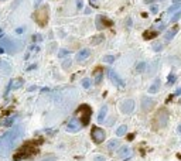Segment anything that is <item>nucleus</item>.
Segmentation results:
<instances>
[{
    "mask_svg": "<svg viewBox=\"0 0 181 161\" xmlns=\"http://www.w3.org/2000/svg\"><path fill=\"white\" fill-rule=\"evenodd\" d=\"M24 136V126L23 124H17L9 132H6L2 137H0V157L9 156L11 150H13L17 143L23 138Z\"/></svg>",
    "mask_w": 181,
    "mask_h": 161,
    "instance_id": "obj_1",
    "label": "nucleus"
},
{
    "mask_svg": "<svg viewBox=\"0 0 181 161\" xmlns=\"http://www.w3.org/2000/svg\"><path fill=\"white\" fill-rule=\"evenodd\" d=\"M78 117H79V122L82 123V126H86L91 120V116H92V109L89 107L88 105H81L78 107Z\"/></svg>",
    "mask_w": 181,
    "mask_h": 161,
    "instance_id": "obj_2",
    "label": "nucleus"
},
{
    "mask_svg": "<svg viewBox=\"0 0 181 161\" xmlns=\"http://www.w3.org/2000/svg\"><path fill=\"white\" fill-rule=\"evenodd\" d=\"M0 47H3L5 51H7L10 54H14V52L19 51L20 41H14V40H10V38H5L3 41H0Z\"/></svg>",
    "mask_w": 181,
    "mask_h": 161,
    "instance_id": "obj_3",
    "label": "nucleus"
},
{
    "mask_svg": "<svg viewBox=\"0 0 181 161\" xmlns=\"http://www.w3.org/2000/svg\"><path fill=\"white\" fill-rule=\"evenodd\" d=\"M34 19H36V21L38 23V26L44 27L47 24V21H48V7H47V6H42L40 10H37V11L34 13Z\"/></svg>",
    "mask_w": 181,
    "mask_h": 161,
    "instance_id": "obj_4",
    "label": "nucleus"
},
{
    "mask_svg": "<svg viewBox=\"0 0 181 161\" xmlns=\"http://www.w3.org/2000/svg\"><path fill=\"white\" fill-rule=\"evenodd\" d=\"M91 136H92V140L96 144H101V143L105 141V138H106V133H105V130L101 129V127H96V126H93L92 130H91Z\"/></svg>",
    "mask_w": 181,
    "mask_h": 161,
    "instance_id": "obj_5",
    "label": "nucleus"
},
{
    "mask_svg": "<svg viewBox=\"0 0 181 161\" xmlns=\"http://www.w3.org/2000/svg\"><path fill=\"white\" fill-rule=\"evenodd\" d=\"M154 122H156V127H164V126L167 124V122H168V112H167V109H164V107L160 109L158 113L156 115Z\"/></svg>",
    "mask_w": 181,
    "mask_h": 161,
    "instance_id": "obj_6",
    "label": "nucleus"
},
{
    "mask_svg": "<svg viewBox=\"0 0 181 161\" xmlns=\"http://www.w3.org/2000/svg\"><path fill=\"white\" fill-rule=\"evenodd\" d=\"M135 110V101L133 99H126L120 103V112L125 115H130L132 112Z\"/></svg>",
    "mask_w": 181,
    "mask_h": 161,
    "instance_id": "obj_7",
    "label": "nucleus"
},
{
    "mask_svg": "<svg viewBox=\"0 0 181 161\" xmlns=\"http://www.w3.org/2000/svg\"><path fill=\"white\" fill-rule=\"evenodd\" d=\"M108 76H109V79H111V81H112L113 83H115L116 86H119V88H125V81H123V79H122L120 76H119V75H117L116 72H115V71H113L112 68L108 69Z\"/></svg>",
    "mask_w": 181,
    "mask_h": 161,
    "instance_id": "obj_8",
    "label": "nucleus"
},
{
    "mask_svg": "<svg viewBox=\"0 0 181 161\" xmlns=\"http://www.w3.org/2000/svg\"><path fill=\"white\" fill-rule=\"evenodd\" d=\"M33 144H34V141H30V143H27L26 146H24V148L21 150V151L17 154V156L14 157V160H21V158H27L30 154H31L34 150H33Z\"/></svg>",
    "mask_w": 181,
    "mask_h": 161,
    "instance_id": "obj_9",
    "label": "nucleus"
},
{
    "mask_svg": "<svg viewBox=\"0 0 181 161\" xmlns=\"http://www.w3.org/2000/svg\"><path fill=\"white\" fill-rule=\"evenodd\" d=\"M154 105H156V102L153 101V99H150V98H142V110L144 112V113H147V112L153 110Z\"/></svg>",
    "mask_w": 181,
    "mask_h": 161,
    "instance_id": "obj_10",
    "label": "nucleus"
},
{
    "mask_svg": "<svg viewBox=\"0 0 181 161\" xmlns=\"http://www.w3.org/2000/svg\"><path fill=\"white\" fill-rule=\"evenodd\" d=\"M112 21L109 19H106L105 16H98L96 17V28L98 30H103L105 27H111L112 26Z\"/></svg>",
    "mask_w": 181,
    "mask_h": 161,
    "instance_id": "obj_11",
    "label": "nucleus"
},
{
    "mask_svg": "<svg viewBox=\"0 0 181 161\" xmlns=\"http://www.w3.org/2000/svg\"><path fill=\"white\" fill-rule=\"evenodd\" d=\"M89 57H91V50H89V48H82V50H79L78 52H76L75 61H76V62H84L85 60H88Z\"/></svg>",
    "mask_w": 181,
    "mask_h": 161,
    "instance_id": "obj_12",
    "label": "nucleus"
},
{
    "mask_svg": "<svg viewBox=\"0 0 181 161\" xmlns=\"http://www.w3.org/2000/svg\"><path fill=\"white\" fill-rule=\"evenodd\" d=\"M81 129H82V123H79V120H76V119H72L67 124V130L71 132V133H75V132H78V130H81Z\"/></svg>",
    "mask_w": 181,
    "mask_h": 161,
    "instance_id": "obj_13",
    "label": "nucleus"
},
{
    "mask_svg": "<svg viewBox=\"0 0 181 161\" xmlns=\"http://www.w3.org/2000/svg\"><path fill=\"white\" fill-rule=\"evenodd\" d=\"M160 86H161V81H160V78H154L153 83H151L150 88H149V93H157L158 91H160Z\"/></svg>",
    "mask_w": 181,
    "mask_h": 161,
    "instance_id": "obj_14",
    "label": "nucleus"
},
{
    "mask_svg": "<svg viewBox=\"0 0 181 161\" xmlns=\"http://www.w3.org/2000/svg\"><path fill=\"white\" fill-rule=\"evenodd\" d=\"M177 33H178V26H174V27L173 28H170V30H168L167 33H166V34H164V40H166V41H171L173 38L176 37V34Z\"/></svg>",
    "mask_w": 181,
    "mask_h": 161,
    "instance_id": "obj_15",
    "label": "nucleus"
},
{
    "mask_svg": "<svg viewBox=\"0 0 181 161\" xmlns=\"http://www.w3.org/2000/svg\"><path fill=\"white\" fill-rule=\"evenodd\" d=\"M23 85H24V79L14 78V79H11V82H10V88H9V89H11V91H16V89L21 88Z\"/></svg>",
    "mask_w": 181,
    "mask_h": 161,
    "instance_id": "obj_16",
    "label": "nucleus"
},
{
    "mask_svg": "<svg viewBox=\"0 0 181 161\" xmlns=\"http://www.w3.org/2000/svg\"><path fill=\"white\" fill-rule=\"evenodd\" d=\"M106 113H108V106L103 105L102 107H101V110H99V115H98V122H99V123H102L103 120H105Z\"/></svg>",
    "mask_w": 181,
    "mask_h": 161,
    "instance_id": "obj_17",
    "label": "nucleus"
},
{
    "mask_svg": "<svg viewBox=\"0 0 181 161\" xmlns=\"http://www.w3.org/2000/svg\"><path fill=\"white\" fill-rule=\"evenodd\" d=\"M132 151H130V148L127 146H122L119 150H117V156L119 157H126V156H130Z\"/></svg>",
    "mask_w": 181,
    "mask_h": 161,
    "instance_id": "obj_18",
    "label": "nucleus"
},
{
    "mask_svg": "<svg viewBox=\"0 0 181 161\" xmlns=\"http://www.w3.org/2000/svg\"><path fill=\"white\" fill-rule=\"evenodd\" d=\"M93 76H95V83H101V81H102V76H103L102 68L95 69V72H93Z\"/></svg>",
    "mask_w": 181,
    "mask_h": 161,
    "instance_id": "obj_19",
    "label": "nucleus"
},
{
    "mask_svg": "<svg viewBox=\"0 0 181 161\" xmlns=\"http://www.w3.org/2000/svg\"><path fill=\"white\" fill-rule=\"evenodd\" d=\"M126 132H127V126L126 124H122L116 129V136L117 137H122V136H125Z\"/></svg>",
    "mask_w": 181,
    "mask_h": 161,
    "instance_id": "obj_20",
    "label": "nucleus"
},
{
    "mask_svg": "<svg viewBox=\"0 0 181 161\" xmlns=\"http://www.w3.org/2000/svg\"><path fill=\"white\" fill-rule=\"evenodd\" d=\"M146 68H147V64L144 61H142V62H139V64L136 65V72H144Z\"/></svg>",
    "mask_w": 181,
    "mask_h": 161,
    "instance_id": "obj_21",
    "label": "nucleus"
},
{
    "mask_svg": "<svg viewBox=\"0 0 181 161\" xmlns=\"http://www.w3.org/2000/svg\"><path fill=\"white\" fill-rule=\"evenodd\" d=\"M180 7H181V3H173V6H171V7H168L167 13H168V14L176 13L177 10H180Z\"/></svg>",
    "mask_w": 181,
    "mask_h": 161,
    "instance_id": "obj_22",
    "label": "nucleus"
},
{
    "mask_svg": "<svg viewBox=\"0 0 181 161\" xmlns=\"http://www.w3.org/2000/svg\"><path fill=\"white\" fill-rule=\"evenodd\" d=\"M70 54H71L70 50H67V48H61V50L58 51V54H57V57H58V58H64V57L70 55Z\"/></svg>",
    "mask_w": 181,
    "mask_h": 161,
    "instance_id": "obj_23",
    "label": "nucleus"
},
{
    "mask_svg": "<svg viewBox=\"0 0 181 161\" xmlns=\"http://www.w3.org/2000/svg\"><path fill=\"white\" fill-rule=\"evenodd\" d=\"M157 34H158V31H146L143 34V37L146 38V40H150V38H154Z\"/></svg>",
    "mask_w": 181,
    "mask_h": 161,
    "instance_id": "obj_24",
    "label": "nucleus"
},
{
    "mask_svg": "<svg viewBox=\"0 0 181 161\" xmlns=\"http://www.w3.org/2000/svg\"><path fill=\"white\" fill-rule=\"evenodd\" d=\"M102 61L103 62H106V64H113V62H115V57L113 55H105L102 58Z\"/></svg>",
    "mask_w": 181,
    "mask_h": 161,
    "instance_id": "obj_25",
    "label": "nucleus"
},
{
    "mask_svg": "<svg viewBox=\"0 0 181 161\" xmlns=\"http://www.w3.org/2000/svg\"><path fill=\"white\" fill-rule=\"evenodd\" d=\"M180 19H181V9L177 10L176 14H174V16L171 17V23H177V21H178Z\"/></svg>",
    "mask_w": 181,
    "mask_h": 161,
    "instance_id": "obj_26",
    "label": "nucleus"
},
{
    "mask_svg": "<svg viewBox=\"0 0 181 161\" xmlns=\"http://www.w3.org/2000/svg\"><path fill=\"white\" fill-rule=\"evenodd\" d=\"M119 146V141L117 140H111V141L108 143V148L109 150H113V148H116Z\"/></svg>",
    "mask_w": 181,
    "mask_h": 161,
    "instance_id": "obj_27",
    "label": "nucleus"
},
{
    "mask_svg": "<svg viewBox=\"0 0 181 161\" xmlns=\"http://www.w3.org/2000/svg\"><path fill=\"white\" fill-rule=\"evenodd\" d=\"M91 85H92V81H91L89 78L82 79V86H84L85 89H89V88H91Z\"/></svg>",
    "mask_w": 181,
    "mask_h": 161,
    "instance_id": "obj_28",
    "label": "nucleus"
},
{
    "mask_svg": "<svg viewBox=\"0 0 181 161\" xmlns=\"http://www.w3.org/2000/svg\"><path fill=\"white\" fill-rule=\"evenodd\" d=\"M163 44L161 42H156V44H153V51H156V52H160V51L163 50Z\"/></svg>",
    "mask_w": 181,
    "mask_h": 161,
    "instance_id": "obj_29",
    "label": "nucleus"
},
{
    "mask_svg": "<svg viewBox=\"0 0 181 161\" xmlns=\"http://www.w3.org/2000/svg\"><path fill=\"white\" fill-rule=\"evenodd\" d=\"M176 79H177V76H176V75H174V74H173V72H171V74L168 75V81H167V85H173V83L176 82Z\"/></svg>",
    "mask_w": 181,
    "mask_h": 161,
    "instance_id": "obj_30",
    "label": "nucleus"
},
{
    "mask_svg": "<svg viewBox=\"0 0 181 161\" xmlns=\"http://www.w3.org/2000/svg\"><path fill=\"white\" fill-rule=\"evenodd\" d=\"M150 13L151 14H157L158 13V6L157 5H150Z\"/></svg>",
    "mask_w": 181,
    "mask_h": 161,
    "instance_id": "obj_31",
    "label": "nucleus"
},
{
    "mask_svg": "<svg viewBox=\"0 0 181 161\" xmlns=\"http://www.w3.org/2000/svg\"><path fill=\"white\" fill-rule=\"evenodd\" d=\"M40 161H57V157L52 156V154H50V156H45L42 160H40Z\"/></svg>",
    "mask_w": 181,
    "mask_h": 161,
    "instance_id": "obj_32",
    "label": "nucleus"
},
{
    "mask_svg": "<svg viewBox=\"0 0 181 161\" xmlns=\"http://www.w3.org/2000/svg\"><path fill=\"white\" fill-rule=\"evenodd\" d=\"M70 67H71V60H67V61L62 62V68H64V69H68Z\"/></svg>",
    "mask_w": 181,
    "mask_h": 161,
    "instance_id": "obj_33",
    "label": "nucleus"
},
{
    "mask_svg": "<svg viewBox=\"0 0 181 161\" xmlns=\"http://www.w3.org/2000/svg\"><path fill=\"white\" fill-rule=\"evenodd\" d=\"M84 7V0H76V9L81 10Z\"/></svg>",
    "mask_w": 181,
    "mask_h": 161,
    "instance_id": "obj_34",
    "label": "nucleus"
},
{
    "mask_svg": "<svg viewBox=\"0 0 181 161\" xmlns=\"http://www.w3.org/2000/svg\"><path fill=\"white\" fill-rule=\"evenodd\" d=\"M98 41H103V36H99V37H98V38H93V40H92V42H93V44H99V42H98Z\"/></svg>",
    "mask_w": 181,
    "mask_h": 161,
    "instance_id": "obj_35",
    "label": "nucleus"
},
{
    "mask_svg": "<svg viewBox=\"0 0 181 161\" xmlns=\"http://www.w3.org/2000/svg\"><path fill=\"white\" fill-rule=\"evenodd\" d=\"M93 161H105V157H102V156H95V157H93Z\"/></svg>",
    "mask_w": 181,
    "mask_h": 161,
    "instance_id": "obj_36",
    "label": "nucleus"
},
{
    "mask_svg": "<svg viewBox=\"0 0 181 161\" xmlns=\"http://www.w3.org/2000/svg\"><path fill=\"white\" fill-rule=\"evenodd\" d=\"M24 30H26V27H19V28H16V33L17 34H23Z\"/></svg>",
    "mask_w": 181,
    "mask_h": 161,
    "instance_id": "obj_37",
    "label": "nucleus"
},
{
    "mask_svg": "<svg viewBox=\"0 0 181 161\" xmlns=\"http://www.w3.org/2000/svg\"><path fill=\"white\" fill-rule=\"evenodd\" d=\"M144 3H146V5H153L154 2H156V0H143Z\"/></svg>",
    "mask_w": 181,
    "mask_h": 161,
    "instance_id": "obj_38",
    "label": "nucleus"
},
{
    "mask_svg": "<svg viewBox=\"0 0 181 161\" xmlns=\"http://www.w3.org/2000/svg\"><path fill=\"white\" fill-rule=\"evenodd\" d=\"M36 89H37V86H36V85H31V86L28 88V91H30V92H33V91H36Z\"/></svg>",
    "mask_w": 181,
    "mask_h": 161,
    "instance_id": "obj_39",
    "label": "nucleus"
},
{
    "mask_svg": "<svg viewBox=\"0 0 181 161\" xmlns=\"http://www.w3.org/2000/svg\"><path fill=\"white\" fill-rule=\"evenodd\" d=\"M174 95H176V96H178V95H181V88H178V89H177V91H176V93H174Z\"/></svg>",
    "mask_w": 181,
    "mask_h": 161,
    "instance_id": "obj_40",
    "label": "nucleus"
},
{
    "mask_svg": "<svg viewBox=\"0 0 181 161\" xmlns=\"http://www.w3.org/2000/svg\"><path fill=\"white\" fill-rule=\"evenodd\" d=\"M132 26V19H127V27H130Z\"/></svg>",
    "mask_w": 181,
    "mask_h": 161,
    "instance_id": "obj_41",
    "label": "nucleus"
},
{
    "mask_svg": "<svg viewBox=\"0 0 181 161\" xmlns=\"http://www.w3.org/2000/svg\"><path fill=\"white\" fill-rule=\"evenodd\" d=\"M177 132L181 134V124H178V127H177Z\"/></svg>",
    "mask_w": 181,
    "mask_h": 161,
    "instance_id": "obj_42",
    "label": "nucleus"
},
{
    "mask_svg": "<svg viewBox=\"0 0 181 161\" xmlns=\"http://www.w3.org/2000/svg\"><path fill=\"white\" fill-rule=\"evenodd\" d=\"M3 52H5V48H3V47H0V54H3Z\"/></svg>",
    "mask_w": 181,
    "mask_h": 161,
    "instance_id": "obj_43",
    "label": "nucleus"
},
{
    "mask_svg": "<svg viewBox=\"0 0 181 161\" xmlns=\"http://www.w3.org/2000/svg\"><path fill=\"white\" fill-rule=\"evenodd\" d=\"M3 37V30H2V28H0V38Z\"/></svg>",
    "mask_w": 181,
    "mask_h": 161,
    "instance_id": "obj_44",
    "label": "nucleus"
},
{
    "mask_svg": "<svg viewBox=\"0 0 181 161\" xmlns=\"http://www.w3.org/2000/svg\"><path fill=\"white\" fill-rule=\"evenodd\" d=\"M173 3H181V0H173Z\"/></svg>",
    "mask_w": 181,
    "mask_h": 161,
    "instance_id": "obj_45",
    "label": "nucleus"
},
{
    "mask_svg": "<svg viewBox=\"0 0 181 161\" xmlns=\"http://www.w3.org/2000/svg\"><path fill=\"white\" fill-rule=\"evenodd\" d=\"M91 3H92V5H95V3H96V0H91Z\"/></svg>",
    "mask_w": 181,
    "mask_h": 161,
    "instance_id": "obj_46",
    "label": "nucleus"
},
{
    "mask_svg": "<svg viewBox=\"0 0 181 161\" xmlns=\"http://www.w3.org/2000/svg\"><path fill=\"white\" fill-rule=\"evenodd\" d=\"M0 2H6V0H0Z\"/></svg>",
    "mask_w": 181,
    "mask_h": 161,
    "instance_id": "obj_47",
    "label": "nucleus"
},
{
    "mask_svg": "<svg viewBox=\"0 0 181 161\" xmlns=\"http://www.w3.org/2000/svg\"><path fill=\"white\" fill-rule=\"evenodd\" d=\"M161 2H164V0H161Z\"/></svg>",
    "mask_w": 181,
    "mask_h": 161,
    "instance_id": "obj_48",
    "label": "nucleus"
}]
</instances>
